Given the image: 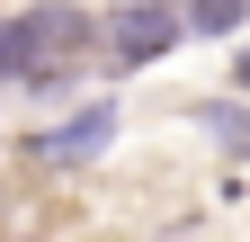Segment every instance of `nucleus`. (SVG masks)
I'll use <instances>...</instances> for the list:
<instances>
[{"instance_id":"4","label":"nucleus","mask_w":250,"mask_h":242,"mask_svg":"<svg viewBox=\"0 0 250 242\" xmlns=\"http://www.w3.org/2000/svg\"><path fill=\"white\" fill-rule=\"evenodd\" d=\"M179 18H188V36H232V27L250 18V0H188Z\"/></svg>"},{"instance_id":"2","label":"nucleus","mask_w":250,"mask_h":242,"mask_svg":"<svg viewBox=\"0 0 250 242\" xmlns=\"http://www.w3.org/2000/svg\"><path fill=\"white\" fill-rule=\"evenodd\" d=\"M116 135V99H89L72 126H45V135H27V162H45V170H72V162H89L99 144Z\"/></svg>"},{"instance_id":"6","label":"nucleus","mask_w":250,"mask_h":242,"mask_svg":"<svg viewBox=\"0 0 250 242\" xmlns=\"http://www.w3.org/2000/svg\"><path fill=\"white\" fill-rule=\"evenodd\" d=\"M232 72H241V90H250V45H241V63H232Z\"/></svg>"},{"instance_id":"3","label":"nucleus","mask_w":250,"mask_h":242,"mask_svg":"<svg viewBox=\"0 0 250 242\" xmlns=\"http://www.w3.org/2000/svg\"><path fill=\"white\" fill-rule=\"evenodd\" d=\"M179 36H188V18H179V9H161V0H143V9H125V18L107 27V54L134 72V63H152V54H170Z\"/></svg>"},{"instance_id":"5","label":"nucleus","mask_w":250,"mask_h":242,"mask_svg":"<svg viewBox=\"0 0 250 242\" xmlns=\"http://www.w3.org/2000/svg\"><path fill=\"white\" fill-rule=\"evenodd\" d=\"M197 117H206V135L224 153H250V108H197Z\"/></svg>"},{"instance_id":"1","label":"nucleus","mask_w":250,"mask_h":242,"mask_svg":"<svg viewBox=\"0 0 250 242\" xmlns=\"http://www.w3.org/2000/svg\"><path fill=\"white\" fill-rule=\"evenodd\" d=\"M99 45V18L72 9V0H36V9L0 18V81H27V90H62V72Z\"/></svg>"}]
</instances>
